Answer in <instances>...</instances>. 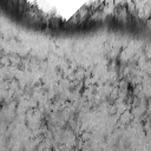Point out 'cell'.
I'll use <instances>...</instances> for the list:
<instances>
[]
</instances>
